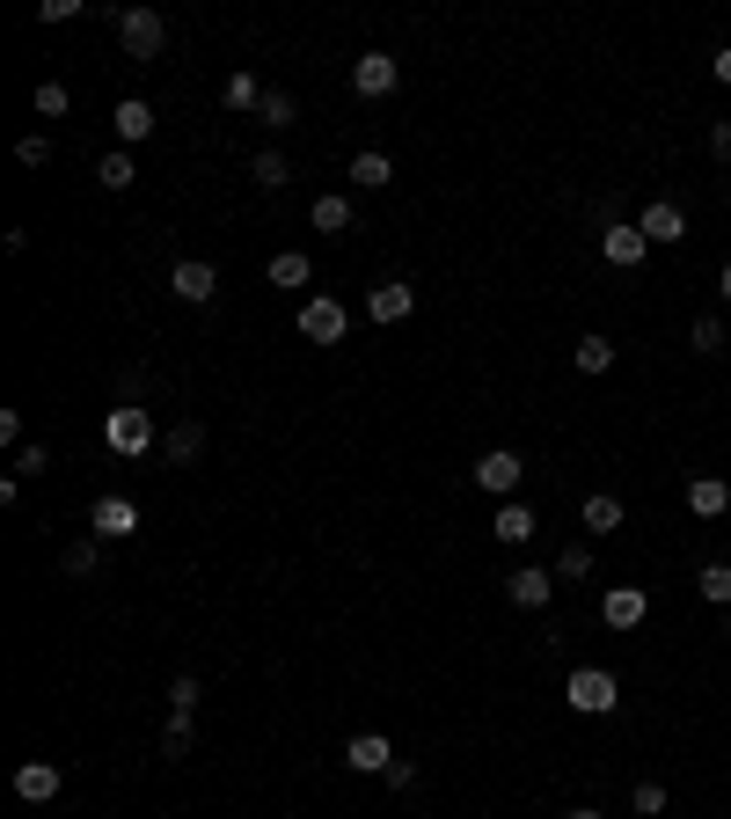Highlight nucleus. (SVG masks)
Returning <instances> with one entry per match:
<instances>
[{"instance_id":"nucleus-1","label":"nucleus","mask_w":731,"mask_h":819,"mask_svg":"<svg viewBox=\"0 0 731 819\" xmlns=\"http://www.w3.org/2000/svg\"><path fill=\"white\" fill-rule=\"evenodd\" d=\"M563 696H571V710H578V717H608L614 702H622V680H614L608 666H578Z\"/></svg>"},{"instance_id":"nucleus-2","label":"nucleus","mask_w":731,"mask_h":819,"mask_svg":"<svg viewBox=\"0 0 731 819\" xmlns=\"http://www.w3.org/2000/svg\"><path fill=\"white\" fill-rule=\"evenodd\" d=\"M344 330H351V314H344V300H330V293H314L308 308H300V337L308 344H344Z\"/></svg>"},{"instance_id":"nucleus-3","label":"nucleus","mask_w":731,"mask_h":819,"mask_svg":"<svg viewBox=\"0 0 731 819\" xmlns=\"http://www.w3.org/2000/svg\"><path fill=\"white\" fill-rule=\"evenodd\" d=\"M118 37L132 59H161V44H169V22L154 16V8H124L118 16Z\"/></svg>"},{"instance_id":"nucleus-4","label":"nucleus","mask_w":731,"mask_h":819,"mask_svg":"<svg viewBox=\"0 0 731 819\" xmlns=\"http://www.w3.org/2000/svg\"><path fill=\"white\" fill-rule=\"evenodd\" d=\"M600 257H608L614 271H637V263L651 257L644 227H637V220H608V227H600Z\"/></svg>"},{"instance_id":"nucleus-5","label":"nucleus","mask_w":731,"mask_h":819,"mask_svg":"<svg viewBox=\"0 0 731 819\" xmlns=\"http://www.w3.org/2000/svg\"><path fill=\"white\" fill-rule=\"evenodd\" d=\"M169 293L183 300V308H206V300L220 293V271H212L206 257H183V263H176V271H169Z\"/></svg>"},{"instance_id":"nucleus-6","label":"nucleus","mask_w":731,"mask_h":819,"mask_svg":"<svg viewBox=\"0 0 731 819\" xmlns=\"http://www.w3.org/2000/svg\"><path fill=\"white\" fill-rule=\"evenodd\" d=\"M395 81H402L395 52H359L351 59V88H359L366 103H373V96H395Z\"/></svg>"},{"instance_id":"nucleus-7","label":"nucleus","mask_w":731,"mask_h":819,"mask_svg":"<svg viewBox=\"0 0 731 819\" xmlns=\"http://www.w3.org/2000/svg\"><path fill=\"white\" fill-rule=\"evenodd\" d=\"M644 615H651V593H637V586H608V593H600V622L608 629H644Z\"/></svg>"},{"instance_id":"nucleus-8","label":"nucleus","mask_w":731,"mask_h":819,"mask_svg":"<svg viewBox=\"0 0 731 819\" xmlns=\"http://www.w3.org/2000/svg\"><path fill=\"white\" fill-rule=\"evenodd\" d=\"M520 476H527V461L512 447H490L483 461H475V483L490 490V498H512V490H520Z\"/></svg>"},{"instance_id":"nucleus-9","label":"nucleus","mask_w":731,"mask_h":819,"mask_svg":"<svg viewBox=\"0 0 731 819\" xmlns=\"http://www.w3.org/2000/svg\"><path fill=\"white\" fill-rule=\"evenodd\" d=\"M88 527H96V541H124V535H140V506L132 498H96V512H88Z\"/></svg>"},{"instance_id":"nucleus-10","label":"nucleus","mask_w":731,"mask_h":819,"mask_svg":"<svg viewBox=\"0 0 731 819\" xmlns=\"http://www.w3.org/2000/svg\"><path fill=\"white\" fill-rule=\"evenodd\" d=\"M637 227H644V242H651V249H665V242H688V212H680L673 198H651V206H644V220H637Z\"/></svg>"},{"instance_id":"nucleus-11","label":"nucleus","mask_w":731,"mask_h":819,"mask_svg":"<svg viewBox=\"0 0 731 819\" xmlns=\"http://www.w3.org/2000/svg\"><path fill=\"white\" fill-rule=\"evenodd\" d=\"M103 439H110L118 453H147V447H154V418H147V410H110Z\"/></svg>"},{"instance_id":"nucleus-12","label":"nucleus","mask_w":731,"mask_h":819,"mask_svg":"<svg viewBox=\"0 0 731 819\" xmlns=\"http://www.w3.org/2000/svg\"><path fill=\"white\" fill-rule=\"evenodd\" d=\"M59 790H67L59 761H22V768H16V798H22V805H52Z\"/></svg>"},{"instance_id":"nucleus-13","label":"nucleus","mask_w":731,"mask_h":819,"mask_svg":"<svg viewBox=\"0 0 731 819\" xmlns=\"http://www.w3.org/2000/svg\"><path fill=\"white\" fill-rule=\"evenodd\" d=\"M505 593H512V608L541 615V608H549V593H557V571H534V563H527V571L505 578Z\"/></svg>"},{"instance_id":"nucleus-14","label":"nucleus","mask_w":731,"mask_h":819,"mask_svg":"<svg viewBox=\"0 0 731 819\" xmlns=\"http://www.w3.org/2000/svg\"><path fill=\"white\" fill-rule=\"evenodd\" d=\"M110 124H118V140H124V147L154 140V103H147V96H124V103L110 110Z\"/></svg>"},{"instance_id":"nucleus-15","label":"nucleus","mask_w":731,"mask_h":819,"mask_svg":"<svg viewBox=\"0 0 731 819\" xmlns=\"http://www.w3.org/2000/svg\"><path fill=\"white\" fill-rule=\"evenodd\" d=\"M344 761L359 768V776H388V768H395V747H388L381 732H359V739L344 747Z\"/></svg>"},{"instance_id":"nucleus-16","label":"nucleus","mask_w":731,"mask_h":819,"mask_svg":"<svg viewBox=\"0 0 731 819\" xmlns=\"http://www.w3.org/2000/svg\"><path fill=\"white\" fill-rule=\"evenodd\" d=\"M410 308H418V293H410L402 279H388V286H373V293H366V314H373V322H402Z\"/></svg>"},{"instance_id":"nucleus-17","label":"nucleus","mask_w":731,"mask_h":819,"mask_svg":"<svg viewBox=\"0 0 731 819\" xmlns=\"http://www.w3.org/2000/svg\"><path fill=\"white\" fill-rule=\"evenodd\" d=\"M161 453H169L176 469H191L198 453H206V425H198V418H183V425H169V439H161Z\"/></svg>"},{"instance_id":"nucleus-18","label":"nucleus","mask_w":731,"mask_h":819,"mask_svg":"<svg viewBox=\"0 0 731 819\" xmlns=\"http://www.w3.org/2000/svg\"><path fill=\"white\" fill-rule=\"evenodd\" d=\"M724 506H731V483H724V476H695V483H688V512H695V520H717Z\"/></svg>"},{"instance_id":"nucleus-19","label":"nucleus","mask_w":731,"mask_h":819,"mask_svg":"<svg viewBox=\"0 0 731 819\" xmlns=\"http://www.w3.org/2000/svg\"><path fill=\"white\" fill-rule=\"evenodd\" d=\"M351 183H359V191H388V183H395V161H388L381 147H366V154L351 161Z\"/></svg>"},{"instance_id":"nucleus-20","label":"nucleus","mask_w":731,"mask_h":819,"mask_svg":"<svg viewBox=\"0 0 731 819\" xmlns=\"http://www.w3.org/2000/svg\"><path fill=\"white\" fill-rule=\"evenodd\" d=\"M263 279H271V286H286V293H300V286L314 279V263L300 257V249H279V257H271V271H263Z\"/></svg>"},{"instance_id":"nucleus-21","label":"nucleus","mask_w":731,"mask_h":819,"mask_svg":"<svg viewBox=\"0 0 731 819\" xmlns=\"http://www.w3.org/2000/svg\"><path fill=\"white\" fill-rule=\"evenodd\" d=\"M308 220H314V227H322V234H344V227H351V220H359V206H351V198H344V191H330V198H314V212H308Z\"/></svg>"},{"instance_id":"nucleus-22","label":"nucleus","mask_w":731,"mask_h":819,"mask_svg":"<svg viewBox=\"0 0 731 819\" xmlns=\"http://www.w3.org/2000/svg\"><path fill=\"white\" fill-rule=\"evenodd\" d=\"M490 535H498V541H534V512H527L520 498H505L498 520H490Z\"/></svg>"},{"instance_id":"nucleus-23","label":"nucleus","mask_w":731,"mask_h":819,"mask_svg":"<svg viewBox=\"0 0 731 819\" xmlns=\"http://www.w3.org/2000/svg\"><path fill=\"white\" fill-rule=\"evenodd\" d=\"M571 367L578 373H608L614 367V344H608V337H578V344H571Z\"/></svg>"},{"instance_id":"nucleus-24","label":"nucleus","mask_w":731,"mask_h":819,"mask_svg":"<svg viewBox=\"0 0 731 819\" xmlns=\"http://www.w3.org/2000/svg\"><path fill=\"white\" fill-rule=\"evenodd\" d=\"M585 527H592V535H614V527H622V498L592 490V498H585Z\"/></svg>"},{"instance_id":"nucleus-25","label":"nucleus","mask_w":731,"mask_h":819,"mask_svg":"<svg viewBox=\"0 0 731 819\" xmlns=\"http://www.w3.org/2000/svg\"><path fill=\"white\" fill-rule=\"evenodd\" d=\"M271 88H257V73H227V110H263Z\"/></svg>"},{"instance_id":"nucleus-26","label":"nucleus","mask_w":731,"mask_h":819,"mask_svg":"<svg viewBox=\"0 0 731 819\" xmlns=\"http://www.w3.org/2000/svg\"><path fill=\"white\" fill-rule=\"evenodd\" d=\"M132 176H140L132 154H103V161H96V183H103V191H132Z\"/></svg>"},{"instance_id":"nucleus-27","label":"nucleus","mask_w":731,"mask_h":819,"mask_svg":"<svg viewBox=\"0 0 731 819\" xmlns=\"http://www.w3.org/2000/svg\"><path fill=\"white\" fill-rule=\"evenodd\" d=\"M702 600H710V608H731V563H702Z\"/></svg>"},{"instance_id":"nucleus-28","label":"nucleus","mask_w":731,"mask_h":819,"mask_svg":"<svg viewBox=\"0 0 731 819\" xmlns=\"http://www.w3.org/2000/svg\"><path fill=\"white\" fill-rule=\"evenodd\" d=\"M557 578H563V586H578V578H592V549H585V541H563V557H557Z\"/></svg>"},{"instance_id":"nucleus-29","label":"nucleus","mask_w":731,"mask_h":819,"mask_svg":"<svg viewBox=\"0 0 731 819\" xmlns=\"http://www.w3.org/2000/svg\"><path fill=\"white\" fill-rule=\"evenodd\" d=\"M249 176H257L263 191H286V183H293V169H286V154H257V161H249Z\"/></svg>"},{"instance_id":"nucleus-30","label":"nucleus","mask_w":731,"mask_h":819,"mask_svg":"<svg viewBox=\"0 0 731 819\" xmlns=\"http://www.w3.org/2000/svg\"><path fill=\"white\" fill-rule=\"evenodd\" d=\"M198 747V732H191V717H169V732H161V753L169 761H183V753Z\"/></svg>"},{"instance_id":"nucleus-31","label":"nucleus","mask_w":731,"mask_h":819,"mask_svg":"<svg viewBox=\"0 0 731 819\" xmlns=\"http://www.w3.org/2000/svg\"><path fill=\"white\" fill-rule=\"evenodd\" d=\"M257 118H263V124H279V132H286V124L300 118V103H293V96H286V88H271V96H263V110H257Z\"/></svg>"},{"instance_id":"nucleus-32","label":"nucleus","mask_w":731,"mask_h":819,"mask_svg":"<svg viewBox=\"0 0 731 819\" xmlns=\"http://www.w3.org/2000/svg\"><path fill=\"white\" fill-rule=\"evenodd\" d=\"M688 344H695V351H724V322H717V314H695V322H688Z\"/></svg>"},{"instance_id":"nucleus-33","label":"nucleus","mask_w":731,"mask_h":819,"mask_svg":"<svg viewBox=\"0 0 731 819\" xmlns=\"http://www.w3.org/2000/svg\"><path fill=\"white\" fill-rule=\"evenodd\" d=\"M198 710V673H176L169 680V717H191Z\"/></svg>"},{"instance_id":"nucleus-34","label":"nucleus","mask_w":731,"mask_h":819,"mask_svg":"<svg viewBox=\"0 0 731 819\" xmlns=\"http://www.w3.org/2000/svg\"><path fill=\"white\" fill-rule=\"evenodd\" d=\"M67 81H37V118H67Z\"/></svg>"},{"instance_id":"nucleus-35","label":"nucleus","mask_w":731,"mask_h":819,"mask_svg":"<svg viewBox=\"0 0 731 819\" xmlns=\"http://www.w3.org/2000/svg\"><path fill=\"white\" fill-rule=\"evenodd\" d=\"M16 161H22V169H44V161H52V140H44V132L16 140Z\"/></svg>"},{"instance_id":"nucleus-36","label":"nucleus","mask_w":731,"mask_h":819,"mask_svg":"<svg viewBox=\"0 0 731 819\" xmlns=\"http://www.w3.org/2000/svg\"><path fill=\"white\" fill-rule=\"evenodd\" d=\"M59 563H67V578H88V571H96V541H73Z\"/></svg>"},{"instance_id":"nucleus-37","label":"nucleus","mask_w":731,"mask_h":819,"mask_svg":"<svg viewBox=\"0 0 731 819\" xmlns=\"http://www.w3.org/2000/svg\"><path fill=\"white\" fill-rule=\"evenodd\" d=\"M629 805H637L644 819H659L665 812V783H637V798H629Z\"/></svg>"},{"instance_id":"nucleus-38","label":"nucleus","mask_w":731,"mask_h":819,"mask_svg":"<svg viewBox=\"0 0 731 819\" xmlns=\"http://www.w3.org/2000/svg\"><path fill=\"white\" fill-rule=\"evenodd\" d=\"M44 469H52V453H44V447H16V476H44Z\"/></svg>"},{"instance_id":"nucleus-39","label":"nucleus","mask_w":731,"mask_h":819,"mask_svg":"<svg viewBox=\"0 0 731 819\" xmlns=\"http://www.w3.org/2000/svg\"><path fill=\"white\" fill-rule=\"evenodd\" d=\"M81 16V0H44V8H37V22H73Z\"/></svg>"},{"instance_id":"nucleus-40","label":"nucleus","mask_w":731,"mask_h":819,"mask_svg":"<svg viewBox=\"0 0 731 819\" xmlns=\"http://www.w3.org/2000/svg\"><path fill=\"white\" fill-rule=\"evenodd\" d=\"M710 154H717V161H731V118H717V124H710Z\"/></svg>"},{"instance_id":"nucleus-41","label":"nucleus","mask_w":731,"mask_h":819,"mask_svg":"<svg viewBox=\"0 0 731 819\" xmlns=\"http://www.w3.org/2000/svg\"><path fill=\"white\" fill-rule=\"evenodd\" d=\"M0 447H30V439H22V418H16V410H0Z\"/></svg>"},{"instance_id":"nucleus-42","label":"nucleus","mask_w":731,"mask_h":819,"mask_svg":"<svg viewBox=\"0 0 731 819\" xmlns=\"http://www.w3.org/2000/svg\"><path fill=\"white\" fill-rule=\"evenodd\" d=\"M710 67H717V81H724V88H731V44H724V52H717V59H710Z\"/></svg>"},{"instance_id":"nucleus-43","label":"nucleus","mask_w":731,"mask_h":819,"mask_svg":"<svg viewBox=\"0 0 731 819\" xmlns=\"http://www.w3.org/2000/svg\"><path fill=\"white\" fill-rule=\"evenodd\" d=\"M717 286H724V300H731V263H724V271H717Z\"/></svg>"},{"instance_id":"nucleus-44","label":"nucleus","mask_w":731,"mask_h":819,"mask_svg":"<svg viewBox=\"0 0 731 819\" xmlns=\"http://www.w3.org/2000/svg\"><path fill=\"white\" fill-rule=\"evenodd\" d=\"M563 819H600V812H592V805H578V812H563Z\"/></svg>"},{"instance_id":"nucleus-45","label":"nucleus","mask_w":731,"mask_h":819,"mask_svg":"<svg viewBox=\"0 0 731 819\" xmlns=\"http://www.w3.org/2000/svg\"><path fill=\"white\" fill-rule=\"evenodd\" d=\"M724 637H731V608H724Z\"/></svg>"}]
</instances>
